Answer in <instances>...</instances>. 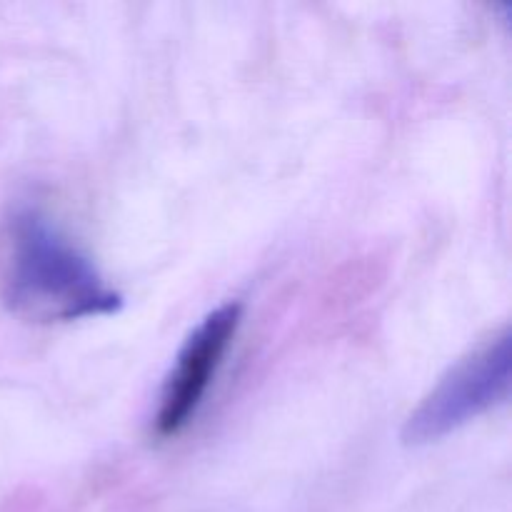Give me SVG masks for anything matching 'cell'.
Returning <instances> with one entry per match:
<instances>
[{"instance_id": "cell-1", "label": "cell", "mask_w": 512, "mask_h": 512, "mask_svg": "<svg viewBox=\"0 0 512 512\" xmlns=\"http://www.w3.org/2000/svg\"><path fill=\"white\" fill-rule=\"evenodd\" d=\"M0 278L8 308L35 323L98 318L123 305L88 255L35 208H20L8 220Z\"/></svg>"}, {"instance_id": "cell-2", "label": "cell", "mask_w": 512, "mask_h": 512, "mask_svg": "<svg viewBox=\"0 0 512 512\" xmlns=\"http://www.w3.org/2000/svg\"><path fill=\"white\" fill-rule=\"evenodd\" d=\"M510 333L503 330L465 355L425 395L403 428L405 445H428L448 438L510 395Z\"/></svg>"}, {"instance_id": "cell-3", "label": "cell", "mask_w": 512, "mask_h": 512, "mask_svg": "<svg viewBox=\"0 0 512 512\" xmlns=\"http://www.w3.org/2000/svg\"><path fill=\"white\" fill-rule=\"evenodd\" d=\"M243 320V305L225 303L200 320L180 348L175 368L160 393L158 410L153 418V430L158 438H175L188 428L198 408L203 405L220 365L225 363L235 333Z\"/></svg>"}]
</instances>
